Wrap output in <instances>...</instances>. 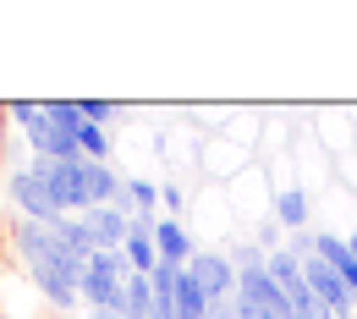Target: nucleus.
<instances>
[{"label":"nucleus","instance_id":"6","mask_svg":"<svg viewBox=\"0 0 357 319\" xmlns=\"http://www.w3.org/2000/svg\"><path fill=\"white\" fill-rule=\"evenodd\" d=\"M303 275H308L313 297H319V303H324L330 314H335V319H352V309H357V292H352V286H347V281H341L335 270H330V265H324L319 253H308V259H303Z\"/></svg>","mask_w":357,"mask_h":319},{"label":"nucleus","instance_id":"17","mask_svg":"<svg viewBox=\"0 0 357 319\" xmlns=\"http://www.w3.org/2000/svg\"><path fill=\"white\" fill-rule=\"evenodd\" d=\"M275 226H280V221H264V226H259V242H264L269 253H275Z\"/></svg>","mask_w":357,"mask_h":319},{"label":"nucleus","instance_id":"4","mask_svg":"<svg viewBox=\"0 0 357 319\" xmlns=\"http://www.w3.org/2000/svg\"><path fill=\"white\" fill-rule=\"evenodd\" d=\"M127 275H132V270H127L121 253H93L89 270H83V303L116 314V303H121V292H127Z\"/></svg>","mask_w":357,"mask_h":319},{"label":"nucleus","instance_id":"7","mask_svg":"<svg viewBox=\"0 0 357 319\" xmlns=\"http://www.w3.org/2000/svg\"><path fill=\"white\" fill-rule=\"evenodd\" d=\"M187 275L198 281V292H204L209 303H225V297L236 292V259H225V253H192V259H187Z\"/></svg>","mask_w":357,"mask_h":319},{"label":"nucleus","instance_id":"11","mask_svg":"<svg viewBox=\"0 0 357 319\" xmlns=\"http://www.w3.org/2000/svg\"><path fill=\"white\" fill-rule=\"evenodd\" d=\"M313 253H319V259H324V265H330V270H335V275H341V281L357 292V253L347 248V237H330V231H319V237H313Z\"/></svg>","mask_w":357,"mask_h":319},{"label":"nucleus","instance_id":"3","mask_svg":"<svg viewBox=\"0 0 357 319\" xmlns=\"http://www.w3.org/2000/svg\"><path fill=\"white\" fill-rule=\"evenodd\" d=\"M269 275H275V286L286 292V303H291V314H297V319H335L319 297H313L308 275H303V259H297L291 248H275V253H269Z\"/></svg>","mask_w":357,"mask_h":319},{"label":"nucleus","instance_id":"10","mask_svg":"<svg viewBox=\"0 0 357 319\" xmlns=\"http://www.w3.org/2000/svg\"><path fill=\"white\" fill-rule=\"evenodd\" d=\"M154 248H160V265H176V270H187V259H192V237H187V226L181 221H154Z\"/></svg>","mask_w":357,"mask_h":319},{"label":"nucleus","instance_id":"14","mask_svg":"<svg viewBox=\"0 0 357 319\" xmlns=\"http://www.w3.org/2000/svg\"><path fill=\"white\" fill-rule=\"evenodd\" d=\"M77 143H83V160H99V165H110V133H105V127L83 121V127H77Z\"/></svg>","mask_w":357,"mask_h":319},{"label":"nucleus","instance_id":"8","mask_svg":"<svg viewBox=\"0 0 357 319\" xmlns=\"http://www.w3.org/2000/svg\"><path fill=\"white\" fill-rule=\"evenodd\" d=\"M83 221H89V237H93V248H99V253H121V242L132 237V215H127V209H116V204L89 209Z\"/></svg>","mask_w":357,"mask_h":319},{"label":"nucleus","instance_id":"2","mask_svg":"<svg viewBox=\"0 0 357 319\" xmlns=\"http://www.w3.org/2000/svg\"><path fill=\"white\" fill-rule=\"evenodd\" d=\"M6 116H11V121L28 133V143H33V154H39V160H55V165H66V160H83V143H77V133H66V127L50 116L39 99H17Z\"/></svg>","mask_w":357,"mask_h":319},{"label":"nucleus","instance_id":"13","mask_svg":"<svg viewBox=\"0 0 357 319\" xmlns=\"http://www.w3.org/2000/svg\"><path fill=\"white\" fill-rule=\"evenodd\" d=\"M275 221L297 231L303 221H308V193H303V187H286V193H275Z\"/></svg>","mask_w":357,"mask_h":319},{"label":"nucleus","instance_id":"16","mask_svg":"<svg viewBox=\"0 0 357 319\" xmlns=\"http://www.w3.org/2000/svg\"><path fill=\"white\" fill-rule=\"evenodd\" d=\"M209 319H242V309H236V297H225V303H215V309H209Z\"/></svg>","mask_w":357,"mask_h":319},{"label":"nucleus","instance_id":"5","mask_svg":"<svg viewBox=\"0 0 357 319\" xmlns=\"http://www.w3.org/2000/svg\"><path fill=\"white\" fill-rule=\"evenodd\" d=\"M6 198L22 209V221H61V209H55V198H50L39 165H17L11 182H6Z\"/></svg>","mask_w":357,"mask_h":319},{"label":"nucleus","instance_id":"19","mask_svg":"<svg viewBox=\"0 0 357 319\" xmlns=\"http://www.w3.org/2000/svg\"><path fill=\"white\" fill-rule=\"evenodd\" d=\"M347 248H352V253H357V231H352V237H347Z\"/></svg>","mask_w":357,"mask_h":319},{"label":"nucleus","instance_id":"1","mask_svg":"<svg viewBox=\"0 0 357 319\" xmlns=\"http://www.w3.org/2000/svg\"><path fill=\"white\" fill-rule=\"evenodd\" d=\"M39 165V177H45L50 198H55V209L61 215H72V209H105V204H116V193H121V177L110 171V165H99V160H66V165H55V160H33Z\"/></svg>","mask_w":357,"mask_h":319},{"label":"nucleus","instance_id":"18","mask_svg":"<svg viewBox=\"0 0 357 319\" xmlns=\"http://www.w3.org/2000/svg\"><path fill=\"white\" fill-rule=\"evenodd\" d=\"M89 319H121V314H110V309H93V314Z\"/></svg>","mask_w":357,"mask_h":319},{"label":"nucleus","instance_id":"9","mask_svg":"<svg viewBox=\"0 0 357 319\" xmlns=\"http://www.w3.org/2000/svg\"><path fill=\"white\" fill-rule=\"evenodd\" d=\"M121 259L132 275H154L160 270V248H154V226L149 221H132V237L121 242Z\"/></svg>","mask_w":357,"mask_h":319},{"label":"nucleus","instance_id":"15","mask_svg":"<svg viewBox=\"0 0 357 319\" xmlns=\"http://www.w3.org/2000/svg\"><path fill=\"white\" fill-rule=\"evenodd\" d=\"M77 105H83V116H89L93 127H105V121L116 116V105H110V99H77Z\"/></svg>","mask_w":357,"mask_h":319},{"label":"nucleus","instance_id":"12","mask_svg":"<svg viewBox=\"0 0 357 319\" xmlns=\"http://www.w3.org/2000/svg\"><path fill=\"white\" fill-rule=\"evenodd\" d=\"M116 314L121 319H149L154 314V281H149V275H127V292H121Z\"/></svg>","mask_w":357,"mask_h":319}]
</instances>
